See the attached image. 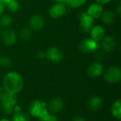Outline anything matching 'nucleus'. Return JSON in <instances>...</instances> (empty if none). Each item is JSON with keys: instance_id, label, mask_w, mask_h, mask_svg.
<instances>
[{"instance_id": "obj_34", "label": "nucleus", "mask_w": 121, "mask_h": 121, "mask_svg": "<svg viewBox=\"0 0 121 121\" xmlns=\"http://www.w3.org/2000/svg\"><path fill=\"white\" fill-rule=\"evenodd\" d=\"M1 1H2L4 3V4H6V3H7V2H8L9 0H1Z\"/></svg>"}, {"instance_id": "obj_6", "label": "nucleus", "mask_w": 121, "mask_h": 121, "mask_svg": "<svg viewBox=\"0 0 121 121\" xmlns=\"http://www.w3.org/2000/svg\"><path fill=\"white\" fill-rule=\"evenodd\" d=\"M45 58L48 59L51 62L53 63H58L60 62L64 58L63 52L55 47H50L48 48L45 52Z\"/></svg>"}, {"instance_id": "obj_29", "label": "nucleus", "mask_w": 121, "mask_h": 121, "mask_svg": "<svg viewBox=\"0 0 121 121\" xmlns=\"http://www.w3.org/2000/svg\"><path fill=\"white\" fill-rule=\"evenodd\" d=\"M111 0H96V3H99V4H107V3H108V2H110Z\"/></svg>"}, {"instance_id": "obj_2", "label": "nucleus", "mask_w": 121, "mask_h": 121, "mask_svg": "<svg viewBox=\"0 0 121 121\" xmlns=\"http://www.w3.org/2000/svg\"><path fill=\"white\" fill-rule=\"evenodd\" d=\"M1 108L6 115H11L14 111V107L17 104V97L16 94L6 92L1 100Z\"/></svg>"}, {"instance_id": "obj_17", "label": "nucleus", "mask_w": 121, "mask_h": 121, "mask_svg": "<svg viewBox=\"0 0 121 121\" xmlns=\"http://www.w3.org/2000/svg\"><path fill=\"white\" fill-rule=\"evenodd\" d=\"M102 22L108 26L113 25L116 21V14L111 11H104L101 16Z\"/></svg>"}, {"instance_id": "obj_12", "label": "nucleus", "mask_w": 121, "mask_h": 121, "mask_svg": "<svg viewBox=\"0 0 121 121\" xmlns=\"http://www.w3.org/2000/svg\"><path fill=\"white\" fill-rule=\"evenodd\" d=\"M104 66L101 62H96L89 65L87 69V74L91 78H96L102 74Z\"/></svg>"}, {"instance_id": "obj_21", "label": "nucleus", "mask_w": 121, "mask_h": 121, "mask_svg": "<svg viewBox=\"0 0 121 121\" xmlns=\"http://www.w3.org/2000/svg\"><path fill=\"white\" fill-rule=\"evenodd\" d=\"M29 116L21 112H16L12 117L11 121H29Z\"/></svg>"}, {"instance_id": "obj_33", "label": "nucleus", "mask_w": 121, "mask_h": 121, "mask_svg": "<svg viewBox=\"0 0 121 121\" xmlns=\"http://www.w3.org/2000/svg\"><path fill=\"white\" fill-rule=\"evenodd\" d=\"M0 121H10L9 119H7V118H3V119H1Z\"/></svg>"}, {"instance_id": "obj_5", "label": "nucleus", "mask_w": 121, "mask_h": 121, "mask_svg": "<svg viewBox=\"0 0 121 121\" xmlns=\"http://www.w3.org/2000/svg\"><path fill=\"white\" fill-rule=\"evenodd\" d=\"M99 48V42L94 40L91 38L83 40L79 45V50L82 53L89 54L97 50Z\"/></svg>"}, {"instance_id": "obj_30", "label": "nucleus", "mask_w": 121, "mask_h": 121, "mask_svg": "<svg viewBox=\"0 0 121 121\" xmlns=\"http://www.w3.org/2000/svg\"><path fill=\"white\" fill-rule=\"evenodd\" d=\"M72 121H86V120L82 118V117H79V116H77V117H74L73 118Z\"/></svg>"}, {"instance_id": "obj_1", "label": "nucleus", "mask_w": 121, "mask_h": 121, "mask_svg": "<svg viewBox=\"0 0 121 121\" xmlns=\"http://www.w3.org/2000/svg\"><path fill=\"white\" fill-rule=\"evenodd\" d=\"M3 85L6 92L16 94L22 90L23 87V80L18 73L10 72L4 76Z\"/></svg>"}, {"instance_id": "obj_32", "label": "nucleus", "mask_w": 121, "mask_h": 121, "mask_svg": "<svg viewBox=\"0 0 121 121\" xmlns=\"http://www.w3.org/2000/svg\"><path fill=\"white\" fill-rule=\"evenodd\" d=\"M55 2H64V0H52Z\"/></svg>"}, {"instance_id": "obj_4", "label": "nucleus", "mask_w": 121, "mask_h": 121, "mask_svg": "<svg viewBox=\"0 0 121 121\" xmlns=\"http://www.w3.org/2000/svg\"><path fill=\"white\" fill-rule=\"evenodd\" d=\"M104 79L108 84L118 83L121 79V70L118 67L112 66L108 67L104 74Z\"/></svg>"}, {"instance_id": "obj_8", "label": "nucleus", "mask_w": 121, "mask_h": 121, "mask_svg": "<svg viewBox=\"0 0 121 121\" xmlns=\"http://www.w3.org/2000/svg\"><path fill=\"white\" fill-rule=\"evenodd\" d=\"M66 11V4L64 2H56L50 7L49 13L52 18H60L65 14Z\"/></svg>"}, {"instance_id": "obj_22", "label": "nucleus", "mask_w": 121, "mask_h": 121, "mask_svg": "<svg viewBox=\"0 0 121 121\" xmlns=\"http://www.w3.org/2000/svg\"><path fill=\"white\" fill-rule=\"evenodd\" d=\"M12 24V18L9 16H3L0 18V25L3 27H9Z\"/></svg>"}, {"instance_id": "obj_3", "label": "nucleus", "mask_w": 121, "mask_h": 121, "mask_svg": "<svg viewBox=\"0 0 121 121\" xmlns=\"http://www.w3.org/2000/svg\"><path fill=\"white\" fill-rule=\"evenodd\" d=\"M28 112L31 116L40 119L48 112L47 104L41 100H35L30 104Z\"/></svg>"}, {"instance_id": "obj_14", "label": "nucleus", "mask_w": 121, "mask_h": 121, "mask_svg": "<svg viewBox=\"0 0 121 121\" xmlns=\"http://www.w3.org/2000/svg\"><path fill=\"white\" fill-rule=\"evenodd\" d=\"M91 38L96 42L101 41L105 37V30L104 27L101 25H96L92 27L90 30Z\"/></svg>"}, {"instance_id": "obj_13", "label": "nucleus", "mask_w": 121, "mask_h": 121, "mask_svg": "<svg viewBox=\"0 0 121 121\" xmlns=\"http://www.w3.org/2000/svg\"><path fill=\"white\" fill-rule=\"evenodd\" d=\"M64 107V101L62 98L57 96L52 98L49 104H48V108L50 113H57L60 112Z\"/></svg>"}, {"instance_id": "obj_27", "label": "nucleus", "mask_w": 121, "mask_h": 121, "mask_svg": "<svg viewBox=\"0 0 121 121\" xmlns=\"http://www.w3.org/2000/svg\"><path fill=\"white\" fill-rule=\"evenodd\" d=\"M5 4H4V3L1 1V0H0V16L2 14V13L4 12V9H5Z\"/></svg>"}, {"instance_id": "obj_26", "label": "nucleus", "mask_w": 121, "mask_h": 121, "mask_svg": "<svg viewBox=\"0 0 121 121\" xmlns=\"http://www.w3.org/2000/svg\"><path fill=\"white\" fill-rule=\"evenodd\" d=\"M36 57L38 58V59H43V58L45 57V52H43V51H41V50L37 52H36Z\"/></svg>"}, {"instance_id": "obj_31", "label": "nucleus", "mask_w": 121, "mask_h": 121, "mask_svg": "<svg viewBox=\"0 0 121 121\" xmlns=\"http://www.w3.org/2000/svg\"><path fill=\"white\" fill-rule=\"evenodd\" d=\"M116 13L118 15V16H121V4H118V7L116 8Z\"/></svg>"}, {"instance_id": "obj_24", "label": "nucleus", "mask_w": 121, "mask_h": 121, "mask_svg": "<svg viewBox=\"0 0 121 121\" xmlns=\"http://www.w3.org/2000/svg\"><path fill=\"white\" fill-rule=\"evenodd\" d=\"M39 120L40 121H57V117L54 113H50L48 111Z\"/></svg>"}, {"instance_id": "obj_28", "label": "nucleus", "mask_w": 121, "mask_h": 121, "mask_svg": "<svg viewBox=\"0 0 121 121\" xmlns=\"http://www.w3.org/2000/svg\"><path fill=\"white\" fill-rule=\"evenodd\" d=\"M6 91H5V89H4V88L3 87H1L0 86V101L1 100V99L3 98V96H4V95L5 94V93H6Z\"/></svg>"}, {"instance_id": "obj_25", "label": "nucleus", "mask_w": 121, "mask_h": 121, "mask_svg": "<svg viewBox=\"0 0 121 121\" xmlns=\"http://www.w3.org/2000/svg\"><path fill=\"white\" fill-rule=\"evenodd\" d=\"M11 65V60L7 56H1L0 57V65H2L4 67H8Z\"/></svg>"}, {"instance_id": "obj_11", "label": "nucleus", "mask_w": 121, "mask_h": 121, "mask_svg": "<svg viewBox=\"0 0 121 121\" xmlns=\"http://www.w3.org/2000/svg\"><path fill=\"white\" fill-rule=\"evenodd\" d=\"M45 25V19L43 16L39 14L33 15L29 20V26L30 30H40Z\"/></svg>"}, {"instance_id": "obj_10", "label": "nucleus", "mask_w": 121, "mask_h": 121, "mask_svg": "<svg viewBox=\"0 0 121 121\" xmlns=\"http://www.w3.org/2000/svg\"><path fill=\"white\" fill-rule=\"evenodd\" d=\"M1 39L2 43L6 45H13L15 44L17 37L16 33L10 29H6L4 30L1 35Z\"/></svg>"}, {"instance_id": "obj_20", "label": "nucleus", "mask_w": 121, "mask_h": 121, "mask_svg": "<svg viewBox=\"0 0 121 121\" xmlns=\"http://www.w3.org/2000/svg\"><path fill=\"white\" fill-rule=\"evenodd\" d=\"M86 0H64V3L72 8H79L86 3Z\"/></svg>"}, {"instance_id": "obj_15", "label": "nucleus", "mask_w": 121, "mask_h": 121, "mask_svg": "<svg viewBox=\"0 0 121 121\" xmlns=\"http://www.w3.org/2000/svg\"><path fill=\"white\" fill-rule=\"evenodd\" d=\"M116 46V38L112 35L105 36L101 40V47L106 52L113 51Z\"/></svg>"}, {"instance_id": "obj_18", "label": "nucleus", "mask_w": 121, "mask_h": 121, "mask_svg": "<svg viewBox=\"0 0 121 121\" xmlns=\"http://www.w3.org/2000/svg\"><path fill=\"white\" fill-rule=\"evenodd\" d=\"M112 115L117 119L121 118V99L116 100L111 106Z\"/></svg>"}, {"instance_id": "obj_9", "label": "nucleus", "mask_w": 121, "mask_h": 121, "mask_svg": "<svg viewBox=\"0 0 121 121\" xmlns=\"http://www.w3.org/2000/svg\"><path fill=\"white\" fill-rule=\"evenodd\" d=\"M87 13V14L94 20V19H98L99 18H101L103 12H104V9L101 4H99V3H94L91 4L88 9L87 11H86Z\"/></svg>"}, {"instance_id": "obj_23", "label": "nucleus", "mask_w": 121, "mask_h": 121, "mask_svg": "<svg viewBox=\"0 0 121 121\" xmlns=\"http://www.w3.org/2000/svg\"><path fill=\"white\" fill-rule=\"evenodd\" d=\"M31 37V30L28 28H23L20 33V38L23 40H27Z\"/></svg>"}, {"instance_id": "obj_19", "label": "nucleus", "mask_w": 121, "mask_h": 121, "mask_svg": "<svg viewBox=\"0 0 121 121\" xmlns=\"http://www.w3.org/2000/svg\"><path fill=\"white\" fill-rule=\"evenodd\" d=\"M5 7L11 13H16L19 9V4L18 0H9L6 4H5Z\"/></svg>"}, {"instance_id": "obj_7", "label": "nucleus", "mask_w": 121, "mask_h": 121, "mask_svg": "<svg viewBox=\"0 0 121 121\" xmlns=\"http://www.w3.org/2000/svg\"><path fill=\"white\" fill-rule=\"evenodd\" d=\"M79 26L81 30L84 33L90 32L94 26V19L91 18L86 11L81 13L79 16Z\"/></svg>"}, {"instance_id": "obj_16", "label": "nucleus", "mask_w": 121, "mask_h": 121, "mask_svg": "<svg viewBox=\"0 0 121 121\" xmlns=\"http://www.w3.org/2000/svg\"><path fill=\"white\" fill-rule=\"evenodd\" d=\"M87 106L90 111H97L102 106V100L100 97L94 96H91L87 102Z\"/></svg>"}]
</instances>
